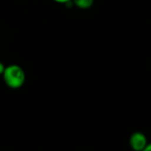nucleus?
I'll list each match as a JSON object with an SVG mask.
<instances>
[{
  "label": "nucleus",
  "instance_id": "f257e3e1",
  "mask_svg": "<svg viewBox=\"0 0 151 151\" xmlns=\"http://www.w3.org/2000/svg\"><path fill=\"white\" fill-rule=\"evenodd\" d=\"M2 76L6 85L12 89L21 88L24 85L26 79L23 68L15 64L6 67Z\"/></svg>",
  "mask_w": 151,
  "mask_h": 151
},
{
  "label": "nucleus",
  "instance_id": "f03ea898",
  "mask_svg": "<svg viewBox=\"0 0 151 151\" xmlns=\"http://www.w3.org/2000/svg\"><path fill=\"white\" fill-rule=\"evenodd\" d=\"M147 143L148 142H147V136L140 132H133L129 139L130 147L134 151H142Z\"/></svg>",
  "mask_w": 151,
  "mask_h": 151
},
{
  "label": "nucleus",
  "instance_id": "7ed1b4c3",
  "mask_svg": "<svg viewBox=\"0 0 151 151\" xmlns=\"http://www.w3.org/2000/svg\"><path fill=\"white\" fill-rule=\"evenodd\" d=\"M74 5L80 9H88L93 5L94 0H72Z\"/></svg>",
  "mask_w": 151,
  "mask_h": 151
},
{
  "label": "nucleus",
  "instance_id": "20e7f679",
  "mask_svg": "<svg viewBox=\"0 0 151 151\" xmlns=\"http://www.w3.org/2000/svg\"><path fill=\"white\" fill-rule=\"evenodd\" d=\"M54 1L57 3H60V4H67V3L71 2L72 0H54Z\"/></svg>",
  "mask_w": 151,
  "mask_h": 151
},
{
  "label": "nucleus",
  "instance_id": "39448f33",
  "mask_svg": "<svg viewBox=\"0 0 151 151\" xmlns=\"http://www.w3.org/2000/svg\"><path fill=\"white\" fill-rule=\"evenodd\" d=\"M5 68H6V67L4 66L3 62H1V61H0V76H1V75H3V73H4V70H5Z\"/></svg>",
  "mask_w": 151,
  "mask_h": 151
},
{
  "label": "nucleus",
  "instance_id": "423d86ee",
  "mask_svg": "<svg viewBox=\"0 0 151 151\" xmlns=\"http://www.w3.org/2000/svg\"><path fill=\"white\" fill-rule=\"evenodd\" d=\"M142 151H151V143H147Z\"/></svg>",
  "mask_w": 151,
  "mask_h": 151
}]
</instances>
